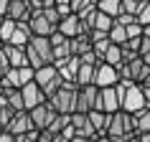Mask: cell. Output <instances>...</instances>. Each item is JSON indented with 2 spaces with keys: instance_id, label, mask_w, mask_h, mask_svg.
Here are the masks:
<instances>
[{
  "instance_id": "obj_21",
  "label": "cell",
  "mask_w": 150,
  "mask_h": 142,
  "mask_svg": "<svg viewBox=\"0 0 150 142\" xmlns=\"http://www.w3.org/2000/svg\"><path fill=\"white\" fill-rule=\"evenodd\" d=\"M89 51H92V38H89V33H81L76 38H71V56L81 58V56L89 53Z\"/></svg>"
},
{
  "instance_id": "obj_40",
  "label": "cell",
  "mask_w": 150,
  "mask_h": 142,
  "mask_svg": "<svg viewBox=\"0 0 150 142\" xmlns=\"http://www.w3.org/2000/svg\"><path fill=\"white\" fill-rule=\"evenodd\" d=\"M56 134H51L48 129H43V132H38V137H36V142H54Z\"/></svg>"
},
{
  "instance_id": "obj_18",
  "label": "cell",
  "mask_w": 150,
  "mask_h": 142,
  "mask_svg": "<svg viewBox=\"0 0 150 142\" xmlns=\"http://www.w3.org/2000/svg\"><path fill=\"white\" fill-rule=\"evenodd\" d=\"M3 53L8 56V63L13 66V69H23V66H28L25 48H18V46H10V43H5V46H3Z\"/></svg>"
},
{
  "instance_id": "obj_17",
  "label": "cell",
  "mask_w": 150,
  "mask_h": 142,
  "mask_svg": "<svg viewBox=\"0 0 150 142\" xmlns=\"http://www.w3.org/2000/svg\"><path fill=\"white\" fill-rule=\"evenodd\" d=\"M71 127L76 129V137H84V140H94L97 132L92 122H89V114H79V112H74L71 114Z\"/></svg>"
},
{
  "instance_id": "obj_52",
  "label": "cell",
  "mask_w": 150,
  "mask_h": 142,
  "mask_svg": "<svg viewBox=\"0 0 150 142\" xmlns=\"http://www.w3.org/2000/svg\"><path fill=\"white\" fill-rule=\"evenodd\" d=\"M3 132H5V129H3V124H0V134H3Z\"/></svg>"
},
{
  "instance_id": "obj_6",
  "label": "cell",
  "mask_w": 150,
  "mask_h": 142,
  "mask_svg": "<svg viewBox=\"0 0 150 142\" xmlns=\"http://www.w3.org/2000/svg\"><path fill=\"white\" fill-rule=\"evenodd\" d=\"M33 76H36V71L31 66H23V69H13L10 66L5 71V79H3V86H13V89H23L25 84H31Z\"/></svg>"
},
{
  "instance_id": "obj_12",
  "label": "cell",
  "mask_w": 150,
  "mask_h": 142,
  "mask_svg": "<svg viewBox=\"0 0 150 142\" xmlns=\"http://www.w3.org/2000/svg\"><path fill=\"white\" fill-rule=\"evenodd\" d=\"M28 28H31V33L33 36H41V38H51L56 33V25H51L43 18V13L41 10H33V15H31V20H28Z\"/></svg>"
},
{
  "instance_id": "obj_15",
  "label": "cell",
  "mask_w": 150,
  "mask_h": 142,
  "mask_svg": "<svg viewBox=\"0 0 150 142\" xmlns=\"http://www.w3.org/2000/svg\"><path fill=\"white\" fill-rule=\"evenodd\" d=\"M48 41H51V48H54V63L71 58V38H66V36H61V33L56 31Z\"/></svg>"
},
{
  "instance_id": "obj_8",
  "label": "cell",
  "mask_w": 150,
  "mask_h": 142,
  "mask_svg": "<svg viewBox=\"0 0 150 142\" xmlns=\"http://www.w3.org/2000/svg\"><path fill=\"white\" fill-rule=\"evenodd\" d=\"M120 84V74L115 66H110V63H99L94 71V86L97 89H107V86H117Z\"/></svg>"
},
{
  "instance_id": "obj_26",
  "label": "cell",
  "mask_w": 150,
  "mask_h": 142,
  "mask_svg": "<svg viewBox=\"0 0 150 142\" xmlns=\"http://www.w3.org/2000/svg\"><path fill=\"white\" fill-rule=\"evenodd\" d=\"M112 25H115V18H110V15H104V13H99V10H97L94 20H92V31L110 33V28H112Z\"/></svg>"
},
{
  "instance_id": "obj_7",
  "label": "cell",
  "mask_w": 150,
  "mask_h": 142,
  "mask_svg": "<svg viewBox=\"0 0 150 142\" xmlns=\"http://www.w3.org/2000/svg\"><path fill=\"white\" fill-rule=\"evenodd\" d=\"M5 132L13 134V137L36 132V127H33V122H31V114H28V112H16V114L10 117V122L5 124Z\"/></svg>"
},
{
  "instance_id": "obj_1",
  "label": "cell",
  "mask_w": 150,
  "mask_h": 142,
  "mask_svg": "<svg viewBox=\"0 0 150 142\" xmlns=\"http://www.w3.org/2000/svg\"><path fill=\"white\" fill-rule=\"evenodd\" d=\"M25 56H28V66L33 71L41 69V66H51L54 63V48H51V41L41 38V36H33L31 43L25 46Z\"/></svg>"
},
{
  "instance_id": "obj_47",
  "label": "cell",
  "mask_w": 150,
  "mask_h": 142,
  "mask_svg": "<svg viewBox=\"0 0 150 142\" xmlns=\"http://www.w3.org/2000/svg\"><path fill=\"white\" fill-rule=\"evenodd\" d=\"M137 140H140V142H150V132L148 134H137Z\"/></svg>"
},
{
  "instance_id": "obj_16",
  "label": "cell",
  "mask_w": 150,
  "mask_h": 142,
  "mask_svg": "<svg viewBox=\"0 0 150 142\" xmlns=\"http://www.w3.org/2000/svg\"><path fill=\"white\" fill-rule=\"evenodd\" d=\"M54 66H56V71H59V76H61L64 81L76 84V74H79V66H81V61L76 58V56H71V58H66V61H56Z\"/></svg>"
},
{
  "instance_id": "obj_48",
  "label": "cell",
  "mask_w": 150,
  "mask_h": 142,
  "mask_svg": "<svg viewBox=\"0 0 150 142\" xmlns=\"http://www.w3.org/2000/svg\"><path fill=\"white\" fill-rule=\"evenodd\" d=\"M140 58H142V63H145V66H148V69H150V53H145V56H140Z\"/></svg>"
},
{
  "instance_id": "obj_50",
  "label": "cell",
  "mask_w": 150,
  "mask_h": 142,
  "mask_svg": "<svg viewBox=\"0 0 150 142\" xmlns=\"http://www.w3.org/2000/svg\"><path fill=\"white\" fill-rule=\"evenodd\" d=\"M71 142H92V140H84V137H74Z\"/></svg>"
},
{
  "instance_id": "obj_11",
  "label": "cell",
  "mask_w": 150,
  "mask_h": 142,
  "mask_svg": "<svg viewBox=\"0 0 150 142\" xmlns=\"http://www.w3.org/2000/svg\"><path fill=\"white\" fill-rule=\"evenodd\" d=\"M56 31L61 33V36H66V38H76V36H81V33H89L87 28L81 25V20H79V15H76V13H69V15H64Z\"/></svg>"
},
{
  "instance_id": "obj_5",
  "label": "cell",
  "mask_w": 150,
  "mask_h": 142,
  "mask_svg": "<svg viewBox=\"0 0 150 142\" xmlns=\"http://www.w3.org/2000/svg\"><path fill=\"white\" fill-rule=\"evenodd\" d=\"M122 86H125V96H122V112L127 114H140V112L150 109L148 102H145V94H142V89L135 84V81H120Z\"/></svg>"
},
{
  "instance_id": "obj_37",
  "label": "cell",
  "mask_w": 150,
  "mask_h": 142,
  "mask_svg": "<svg viewBox=\"0 0 150 142\" xmlns=\"http://www.w3.org/2000/svg\"><path fill=\"white\" fill-rule=\"evenodd\" d=\"M87 5H92L89 0H69V8H71V13H81V10L87 8Z\"/></svg>"
},
{
  "instance_id": "obj_27",
  "label": "cell",
  "mask_w": 150,
  "mask_h": 142,
  "mask_svg": "<svg viewBox=\"0 0 150 142\" xmlns=\"http://www.w3.org/2000/svg\"><path fill=\"white\" fill-rule=\"evenodd\" d=\"M69 124H71V114H56V117L51 119V124H48L46 129H48L51 134H61Z\"/></svg>"
},
{
  "instance_id": "obj_24",
  "label": "cell",
  "mask_w": 150,
  "mask_h": 142,
  "mask_svg": "<svg viewBox=\"0 0 150 142\" xmlns=\"http://www.w3.org/2000/svg\"><path fill=\"white\" fill-rule=\"evenodd\" d=\"M97 10L104 13V15H110V18H117L122 13V0H99L97 3Z\"/></svg>"
},
{
  "instance_id": "obj_22",
  "label": "cell",
  "mask_w": 150,
  "mask_h": 142,
  "mask_svg": "<svg viewBox=\"0 0 150 142\" xmlns=\"http://www.w3.org/2000/svg\"><path fill=\"white\" fill-rule=\"evenodd\" d=\"M56 76H59V71H56V66L51 63V66H41V69H36V76H33V81H36L41 89H43V86H48V84H51Z\"/></svg>"
},
{
  "instance_id": "obj_23",
  "label": "cell",
  "mask_w": 150,
  "mask_h": 142,
  "mask_svg": "<svg viewBox=\"0 0 150 142\" xmlns=\"http://www.w3.org/2000/svg\"><path fill=\"white\" fill-rule=\"evenodd\" d=\"M110 117H112V114H102V112H89V122H92V127H94L97 137L107 134V127H110Z\"/></svg>"
},
{
  "instance_id": "obj_28",
  "label": "cell",
  "mask_w": 150,
  "mask_h": 142,
  "mask_svg": "<svg viewBox=\"0 0 150 142\" xmlns=\"http://www.w3.org/2000/svg\"><path fill=\"white\" fill-rule=\"evenodd\" d=\"M107 36H110V43H115V46H125L127 41H130V38H127V28H125V25H117V23L110 28Z\"/></svg>"
},
{
  "instance_id": "obj_19",
  "label": "cell",
  "mask_w": 150,
  "mask_h": 142,
  "mask_svg": "<svg viewBox=\"0 0 150 142\" xmlns=\"http://www.w3.org/2000/svg\"><path fill=\"white\" fill-rule=\"evenodd\" d=\"M0 94L5 96V102L13 112H25V104H23V94L21 89H13V86H0Z\"/></svg>"
},
{
  "instance_id": "obj_49",
  "label": "cell",
  "mask_w": 150,
  "mask_h": 142,
  "mask_svg": "<svg viewBox=\"0 0 150 142\" xmlns=\"http://www.w3.org/2000/svg\"><path fill=\"white\" fill-rule=\"evenodd\" d=\"M140 86H142V89H150V76H148V79H145V81H142Z\"/></svg>"
},
{
  "instance_id": "obj_25",
  "label": "cell",
  "mask_w": 150,
  "mask_h": 142,
  "mask_svg": "<svg viewBox=\"0 0 150 142\" xmlns=\"http://www.w3.org/2000/svg\"><path fill=\"white\" fill-rule=\"evenodd\" d=\"M94 71H97V66L81 63L79 74H76V86H92V84H94Z\"/></svg>"
},
{
  "instance_id": "obj_20",
  "label": "cell",
  "mask_w": 150,
  "mask_h": 142,
  "mask_svg": "<svg viewBox=\"0 0 150 142\" xmlns=\"http://www.w3.org/2000/svg\"><path fill=\"white\" fill-rule=\"evenodd\" d=\"M33 33L31 28H28V23H16V31H13V36H10V46H18V48H25L28 43H31Z\"/></svg>"
},
{
  "instance_id": "obj_9",
  "label": "cell",
  "mask_w": 150,
  "mask_h": 142,
  "mask_svg": "<svg viewBox=\"0 0 150 142\" xmlns=\"http://www.w3.org/2000/svg\"><path fill=\"white\" fill-rule=\"evenodd\" d=\"M97 94H99V89H97L94 84H92V86H79V94H76V112H79V114L94 112Z\"/></svg>"
},
{
  "instance_id": "obj_29",
  "label": "cell",
  "mask_w": 150,
  "mask_h": 142,
  "mask_svg": "<svg viewBox=\"0 0 150 142\" xmlns=\"http://www.w3.org/2000/svg\"><path fill=\"white\" fill-rule=\"evenodd\" d=\"M102 61H104V63H110V66H120V63H122V48L112 43V46L107 48V53L102 56Z\"/></svg>"
},
{
  "instance_id": "obj_44",
  "label": "cell",
  "mask_w": 150,
  "mask_h": 142,
  "mask_svg": "<svg viewBox=\"0 0 150 142\" xmlns=\"http://www.w3.org/2000/svg\"><path fill=\"white\" fill-rule=\"evenodd\" d=\"M8 5H10V0H0V18L8 15Z\"/></svg>"
},
{
  "instance_id": "obj_31",
  "label": "cell",
  "mask_w": 150,
  "mask_h": 142,
  "mask_svg": "<svg viewBox=\"0 0 150 142\" xmlns=\"http://www.w3.org/2000/svg\"><path fill=\"white\" fill-rule=\"evenodd\" d=\"M13 31H16V23H13L10 18H3V23H0V41L8 43L10 36H13Z\"/></svg>"
},
{
  "instance_id": "obj_35",
  "label": "cell",
  "mask_w": 150,
  "mask_h": 142,
  "mask_svg": "<svg viewBox=\"0 0 150 142\" xmlns=\"http://www.w3.org/2000/svg\"><path fill=\"white\" fill-rule=\"evenodd\" d=\"M137 23H140V25H150V0L140 8V13H137Z\"/></svg>"
},
{
  "instance_id": "obj_3",
  "label": "cell",
  "mask_w": 150,
  "mask_h": 142,
  "mask_svg": "<svg viewBox=\"0 0 150 142\" xmlns=\"http://www.w3.org/2000/svg\"><path fill=\"white\" fill-rule=\"evenodd\" d=\"M76 94H79V86L66 81V84L48 99V104H51V109H54L56 114H74V112H76Z\"/></svg>"
},
{
  "instance_id": "obj_10",
  "label": "cell",
  "mask_w": 150,
  "mask_h": 142,
  "mask_svg": "<svg viewBox=\"0 0 150 142\" xmlns=\"http://www.w3.org/2000/svg\"><path fill=\"white\" fill-rule=\"evenodd\" d=\"M28 114H31V122H33V127H36V132H43V129L51 124V119L56 117V112L51 109V104H48V102H46V104H38V107H33Z\"/></svg>"
},
{
  "instance_id": "obj_2",
  "label": "cell",
  "mask_w": 150,
  "mask_h": 142,
  "mask_svg": "<svg viewBox=\"0 0 150 142\" xmlns=\"http://www.w3.org/2000/svg\"><path fill=\"white\" fill-rule=\"evenodd\" d=\"M137 129H135V117L127 114V112H115L110 117V127H107V137L115 142H127L130 137H135Z\"/></svg>"
},
{
  "instance_id": "obj_34",
  "label": "cell",
  "mask_w": 150,
  "mask_h": 142,
  "mask_svg": "<svg viewBox=\"0 0 150 142\" xmlns=\"http://www.w3.org/2000/svg\"><path fill=\"white\" fill-rule=\"evenodd\" d=\"M148 3V0H145ZM145 3H135V0H122V13H127V15H135L137 18V13H140V8L145 5Z\"/></svg>"
},
{
  "instance_id": "obj_33",
  "label": "cell",
  "mask_w": 150,
  "mask_h": 142,
  "mask_svg": "<svg viewBox=\"0 0 150 142\" xmlns=\"http://www.w3.org/2000/svg\"><path fill=\"white\" fill-rule=\"evenodd\" d=\"M41 13H43V18H46V20H48L51 25H56V28H59V23H61V15H59L56 5H48V8H43Z\"/></svg>"
},
{
  "instance_id": "obj_30",
  "label": "cell",
  "mask_w": 150,
  "mask_h": 142,
  "mask_svg": "<svg viewBox=\"0 0 150 142\" xmlns=\"http://www.w3.org/2000/svg\"><path fill=\"white\" fill-rule=\"evenodd\" d=\"M135 129H137V134H148L150 132V109L135 114Z\"/></svg>"
},
{
  "instance_id": "obj_39",
  "label": "cell",
  "mask_w": 150,
  "mask_h": 142,
  "mask_svg": "<svg viewBox=\"0 0 150 142\" xmlns=\"http://www.w3.org/2000/svg\"><path fill=\"white\" fill-rule=\"evenodd\" d=\"M28 5H31V10H43L48 5H54V0H28Z\"/></svg>"
},
{
  "instance_id": "obj_46",
  "label": "cell",
  "mask_w": 150,
  "mask_h": 142,
  "mask_svg": "<svg viewBox=\"0 0 150 142\" xmlns=\"http://www.w3.org/2000/svg\"><path fill=\"white\" fill-rule=\"evenodd\" d=\"M54 5H56V8H66V5H69V0H54Z\"/></svg>"
},
{
  "instance_id": "obj_32",
  "label": "cell",
  "mask_w": 150,
  "mask_h": 142,
  "mask_svg": "<svg viewBox=\"0 0 150 142\" xmlns=\"http://www.w3.org/2000/svg\"><path fill=\"white\" fill-rule=\"evenodd\" d=\"M13 114H16V112H13V109L8 107V102H5V96L0 94V124H3V129H5V124L10 122V117H13Z\"/></svg>"
},
{
  "instance_id": "obj_53",
  "label": "cell",
  "mask_w": 150,
  "mask_h": 142,
  "mask_svg": "<svg viewBox=\"0 0 150 142\" xmlns=\"http://www.w3.org/2000/svg\"><path fill=\"white\" fill-rule=\"evenodd\" d=\"M135 3H145V0H135Z\"/></svg>"
},
{
  "instance_id": "obj_54",
  "label": "cell",
  "mask_w": 150,
  "mask_h": 142,
  "mask_svg": "<svg viewBox=\"0 0 150 142\" xmlns=\"http://www.w3.org/2000/svg\"><path fill=\"white\" fill-rule=\"evenodd\" d=\"M0 23H3V18H0Z\"/></svg>"
},
{
  "instance_id": "obj_42",
  "label": "cell",
  "mask_w": 150,
  "mask_h": 142,
  "mask_svg": "<svg viewBox=\"0 0 150 142\" xmlns=\"http://www.w3.org/2000/svg\"><path fill=\"white\" fill-rule=\"evenodd\" d=\"M145 53H150V38L142 36L140 38V56H145Z\"/></svg>"
},
{
  "instance_id": "obj_41",
  "label": "cell",
  "mask_w": 150,
  "mask_h": 142,
  "mask_svg": "<svg viewBox=\"0 0 150 142\" xmlns=\"http://www.w3.org/2000/svg\"><path fill=\"white\" fill-rule=\"evenodd\" d=\"M36 137H38V132H28V134L16 137V142H36Z\"/></svg>"
},
{
  "instance_id": "obj_36",
  "label": "cell",
  "mask_w": 150,
  "mask_h": 142,
  "mask_svg": "<svg viewBox=\"0 0 150 142\" xmlns=\"http://www.w3.org/2000/svg\"><path fill=\"white\" fill-rule=\"evenodd\" d=\"M115 23H117V25H125V28H127V25L137 23V18H135V15H127V13H120V15L115 18Z\"/></svg>"
},
{
  "instance_id": "obj_14",
  "label": "cell",
  "mask_w": 150,
  "mask_h": 142,
  "mask_svg": "<svg viewBox=\"0 0 150 142\" xmlns=\"http://www.w3.org/2000/svg\"><path fill=\"white\" fill-rule=\"evenodd\" d=\"M33 15V10L31 5H28V0H10V5H8V15L13 23H28Z\"/></svg>"
},
{
  "instance_id": "obj_43",
  "label": "cell",
  "mask_w": 150,
  "mask_h": 142,
  "mask_svg": "<svg viewBox=\"0 0 150 142\" xmlns=\"http://www.w3.org/2000/svg\"><path fill=\"white\" fill-rule=\"evenodd\" d=\"M10 69V63H8V56L3 53V51H0V71H3V74H5V71Z\"/></svg>"
},
{
  "instance_id": "obj_45",
  "label": "cell",
  "mask_w": 150,
  "mask_h": 142,
  "mask_svg": "<svg viewBox=\"0 0 150 142\" xmlns=\"http://www.w3.org/2000/svg\"><path fill=\"white\" fill-rule=\"evenodd\" d=\"M0 142H16V137L8 134V132H3V134H0Z\"/></svg>"
},
{
  "instance_id": "obj_38",
  "label": "cell",
  "mask_w": 150,
  "mask_h": 142,
  "mask_svg": "<svg viewBox=\"0 0 150 142\" xmlns=\"http://www.w3.org/2000/svg\"><path fill=\"white\" fill-rule=\"evenodd\" d=\"M127 38H142V25L140 23L127 25Z\"/></svg>"
},
{
  "instance_id": "obj_13",
  "label": "cell",
  "mask_w": 150,
  "mask_h": 142,
  "mask_svg": "<svg viewBox=\"0 0 150 142\" xmlns=\"http://www.w3.org/2000/svg\"><path fill=\"white\" fill-rule=\"evenodd\" d=\"M21 94H23V104H25V112H31L33 107H38V104H46V94L41 91V86L36 84V81H31V84H25L23 89H21Z\"/></svg>"
},
{
  "instance_id": "obj_51",
  "label": "cell",
  "mask_w": 150,
  "mask_h": 142,
  "mask_svg": "<svg viewBox=\"0 0 150 142\" xmlns=\"http://www.w3.org/2000/svg\"><path fill=\"white\" fill-rule=\"evenodd\" d=\"M3 46H5V43H3V41H0V51H3Z\"/></svg>"
},
{
  "instance_id": "obj_4",
  "label": "cell",
  "mask_w": 150,
  "mask_h": 142,
  "mask_svg": "<svg viewBox=\"0 0 150 142\" xmlns=\"http://www.w3.org/2000/svg\"><path fill=\"white\" fill-rule=\"evenodd\" d=\"M122 96H125V86H122V84L99 89L94 112H102V114H115V112H120L122 109Z\"/></svg>"
}]
</instances>
